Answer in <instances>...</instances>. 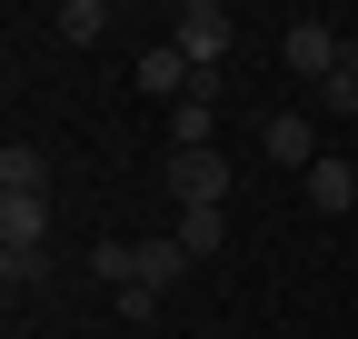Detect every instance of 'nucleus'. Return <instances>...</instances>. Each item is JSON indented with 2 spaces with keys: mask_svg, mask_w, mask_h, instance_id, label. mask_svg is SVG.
I'll list each match as a JSON object with an SVG mask.
<instances>
[{
  "mask_svg": "<svg viewBox=\"0 0 358 339\" xmlns=\"http://www.w3.org/2000/svg\"><path fill=\"white\" fill-rule=\"evenodd\" d=\"M279 60H289L299 80H319V90H329L338 60H348V30H329V20H308V11H299V20L279 30Z\"/></svg>",
  "mask_w": 358,
  "mask_h": 339,
  "instance_id": "1",
  "label": "nucleus"
},
{
  "mask_svg": "<svg viewBox=\"0 0 358 339\" xmlns=\"http://www.w3.org/2000/svg\"><path fill=\"white\" fill-rule=\"evenodd\" d=\"M169 40H179V50H189V70H219V60H229V40H239V20L219 11V0H189Z\"/></svg>",
  "mask_w": 358,
  "mask_h": 339,
  "instance_id": "2",
  "label": "nucleus"
},
{
  "mask_svg": "<svg viewBox=\"0 0 358 339\" xmlns=\"http://www.w3.org/2000/svg\"><path fill=\"white\" fill-rule=\"evenodd\" d=\"M259 150L279 160V170H299V180L329 160V150H319V120H308V110H268V120H259Z\"/></svg>",
  "mask_w": 358,
  "mask_h": 339,
  "instance_id": "3",
  "label": "nucleus"
},
{
  "mask_svg": "<svg viewBox=\"0 0 358 339\" xmlns=\"http://www.w3.org/2000/svg\"><path fill=\"white\" fill-rule=\"evenodd\" d=\"M169 190H179V209H219L229 200V160L219 150H169Z\"/></svg>",
  "mask_w": 358,
  "mask_h": 339,
  "instance_id": "4",
  "label": "nucleus"
},
{
  "mask_svg": "<svg viewBox=\"0 0 358 339\" xmlns=\"http://www.w3.org/2000/svg\"><path fill=\"white\" fill-rule=\"evenodd\" d=\"M129 80H140L150 100H189V80H199V70H189V50H179V40H150V50L129 60Z\"/></svg>",
  "mask_w": 358,
  "mask_h": 339,
  "instance_id": "5",
  "label": "nucleus"
},
{
  "mask_svg": "<svg viewBox=\"0 0 358 339\" xmlns=\"http://www.w3.org/2000/svg\"><path fill=\"white\" fill-rule=\"evenodd\" d=\"M299 200H308V209H329V220H338V209H358V170H348V160L329 150V160H319V170L299 180Z\"/></svg>",
  "mask_w": 358,
  "mask_h": 339,
  "instance_id": "6",
  "label": "nucleus"
},
{
  "mask_svg": "<svg viewBox=\"0 0 358 339\" xmlns=\"http://www.w3.org/2000/svg\"><path fill=\"white\" fill-rule=\"evenodd\" d=\"M0 190H20V200H50V160H40L30 140H10V150H0Z\"/></svg>",
  "mask_w": 358,
  "mask_h": 339,
  "instance_id": "7",
  "label": "nucleus"
},
{
  "mask_svg": "<svg viewBox=\"0 0 358 339\" xmlns=\"http://www.w3.org/2000/svg\"><path fill=\"white\" fill-rule=\"evenodd\" d=\"M179 270H189V249H179V240H140V260H129L140 289H179Z\"/></svg>",
  "mask_w": 358,
  "mask_h": 339,
  "instance_id": "8",
  "label": "nucleus"
},
{
  "mask_svg": "<svg viewBox=\"0 0 358 339\" xmlns=\"http://www.w3.org/2000/svg\"><path fill=\"white\" fill-rule=\"evenodd\" d=\"M50 30L70 40V50H90V40L110 30V0H60V11H50Z\"/></svg>",
  "mask_w": 358,
  "mask_h": 339,
  "instance_id": "9",
  "label": "nucleus"
},
{
  "mask_svg": "<svg viewBox=\"0 0 358 339\" xmlns=\"http://www.w3.org/2000/svg\"><path fill=\"white\" fill-rule=\"evenodd\" d=\"M219 240H229L219 209H179V249H189V260H219Z\"/></svg>",
  "mask_w": 358,
  "mask_h": 339,
  "instance_id": "10",
  "label": "nucleus"
},
{
  "mask_svg": "<svg viewBox=\"0 0 358 339\" xmlns=\"http://www.w3.org/2000/svg\"><path fill=\"white\" fill-rule=\"evenodd\" d=\"M120 319H129V329H150V319H159V289H140V279H129V289H120Z\"/></svg>",
  "mask_w": 358,
  "mask_h": 339,
  "instance_id": "11",
  "label": "nucleus"
},
{
  "mask_svg": "<svg viewBox=\"0 0 358 339\" xmlns=\"http://www.w3.org/2000/svg\"><path fill=\"white\" fill-rule=\"evenodd\" d=\"M319 110H338V120L358 110V70H338V80H329V90H319Z\"/></svg>",
  "mask_w": 358,
  "mask_h": 339,
  "instance_id": "12",
  "label": "nucleus"
}]
</instances>
